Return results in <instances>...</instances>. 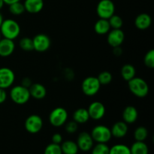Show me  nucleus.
<instances>
[{"mask_svg": "<svg viewBox=\"0 0 154 154\" xmlns=\"http://www.w3.org/2000/svg\"><path fill=\"white\" fill-rule=\"evenodd\" d=\"M0 33L5 38L14 40L20 33V26L14 20H3L0 26Z\"/></svg>", "mask_w": 154, "mask_h": 154, "instance_id": "f257e3e1", "label": "nucleus"}, {"mask_svg": "<svg viewBox=\"0 0 154 154\" xmlns=\"http://www.w3.org/2000/svg\"><path fill=\"white\" fill-rule=\"evenodd\" d=\"M128 87L131 93L138 98H144L148 95L149 86L144 79L135 77L128 81Z\"/></svg>", "mask_w": 154, "mask_h": 154, "instance_id": "f03ea898", "label": "nucleus"}, {"mask_svg": "<svg viewBox=\"0 0 154 154\" xmlns=\"http://www.w3.org/2000/svg\"><path fill=\"white\" fill-rule=\"evenodd\" d=\"M10 97L14 103L17 105H24L29 102L31 96L29 88L22 85H17L11 90Z\"/></svg>", "mask_w": 154, "mask_h": 154, "instance_id": "7ed1b4c3", "label": "nucleus"}, {"mask_svg": "<svg viewBox=\"0 0 154 154\" xmlns=\"http://www.w3.org/2000/svg\"><path fill=\"white\" fill-rule=\"evenodd\" d=\"M94 142L96 143H108L112 138L111 129L104 125L96 126L92 129L90 133Z\"/></svg>", "mask_w": 154, "mask_h": 154, "instance_id": "20e7f679", "label": "nucleus"}, {"mask_svg": "<svg viewBox=\"0 0 154 154\" xmlns=\"http://www.w3.org/2000/svg\"><path fill=\"white\" fill-rule=\"evenodd\" d=\"M101 84L97 77L90 76L86 78L81 84V90L87 96H93L99 93Z\"/></svg>", "mask_w": 154, "mask_h": 154, "instance_id": "39448f33", "label": "nucleus"}, {"mask_svg": "<svg viewBox=\"0 0 154 154\" xmlns=\"http://www.w3.org/2000/svg\"><path fill=\"white\" fill-rule=\"evenodd\" d=\"M68 120V112L63 107H57L52 110L49 115V122L54 127H61Z\"/></svg>", "mask_w": 154, "mask_h": 154, "instance_id": "423d86ee", "label": "nucleus"}, {"mask_svg": "<svg viewBox=\"0 0 154 154\" xmlns=\"http://www.w3.org/2000/svg\"><path fill=\"white\" fill-rule=\"evenodd\" d=\"M115 12V5L111 0H100L96 6V13L99 18L108 20Z\"/></svg>", "mask_w": 154, "mask_h": 154, "instance_id": "0eeeda50", "label": "nucleus"}, {"mask_svg": "<svg viewBox=\"0 0 154 154\" xmlns=\"http://www.w3.org/2000/svg\"><path fill=\"white\" fill-rule=\"evenodd\" d=\"M24 127L29 133H38L43 127V120L40 116L37 114H32L26 119Z\"/></svg>", "mask_w": 154, "mask_h": 154, "instance_id": "6e6552de", "label": "nucleus"}, {"mask_svg": "<svg viewBox=\"0 0 154 154\" xmlns=\"http://www.w3.org/2000/svg\"><path fill=\"white\" fill-rule=\"evenodd\" d=\"M33 47L35 51L43 53L48 51L51 45V41L50 38L44 33H40L32 38Z\"/></svg>", "mask_w": 154, "mask_h": 154, "instance_id": "1a4fd4ad", "label": "nucleus"}, {"mask_svg": "<svg viewBox=\"0 0 154 154\" xmlns=\"http://www.w3.org/2000/svg\"><path fill=\"white\" fill-rule=\"evenodd\" d=\"M15 81L14 72L7 67L0 68V88L7 89L13 85Z\"/></svg>", "mask_w": 154, "mask_h": 154, "instance_id": "9d476101", "label": "nucleus"}, {"mask_svg": "<svg viewBox=\"0 0 154 154\" xmlns=\"http://www.w3.org/2000/svg\"><path fill=\"white\" fill-rule=\"evenodd\" d=\"M76 143L79 150L83 152L90 151L94 145V141L91 135L87 132H82L78 135Z\"/></svg>", "mask_w": 154, "mask_h": 154, "instance_id": "9b49d317", "label": "nucleus"}, {"mask_svg": "<svg viewBox=\"0 0 154 154\" xmlns=\"http://www.w3.org/2000/svg\"><path fill=\"white\" fill-rule=\"evenodd\" d=\"M124 39L125 34L121 29H112V30L108 32L107 40L108 45L113 48L120 47L124 42Z\"/></svg>", "mask_w": 154, "mask_h": 154, "instance_id": "f8f14e48", "label": "nucleus"}, {"mask_svg": "<svg viewBox=\"0 0 154 154\" xmlns=\"http://www.w3.org/2000/svg\"><path fill=\"white\" fill-rule=\"evenodd\" d=\"M90 118L94 120H99L104 117L105 114V107L102 102H93L89 105L88 109Z\"/></svg>", "mask_w": 154, "mask_h": 154, "instance_id": "ddd939ff", "label": "nucleus"}, {"mask_svg": "<svg viewBox=\"0 0 154 154\" xmlns=\"http://www.w3.org/2000/svg\"><path fill=\"white\" fill-rule=\"evenodd\" d=\"M14 50L15 44L14 40L5 38L0 40V57H9L13 54Z\"/></svg>", "mask_w": 154, "mask_h": 154, "instance_id": "4468645a", "label": "nucleus"}, {"mask_svg": "<svg viewBox=\"0 0 154 154\" xmlns=\"http://www.w3.org/2000/svg\"><path fill=\"white\" fill-rule=\"evenodd\" d=\"M138 112L136 108L132 105H129L124 108L122 114L123 121L127 124H132L134 123L138 120Z\"/></svg>", "mask_w": 154, "mask_h": 154, "instance_id": "2eb2a0df", "label": "nucleus"}, {"mask_svg": "<svg viewBox=\"0 0 154 154\" xmlns=\"http://www.w3.org/2000/svg\"><path fill=\"white\" fill-rule=\"evenodd\" d=\"M112 137L116 138H124L128 132V125L124 121H118L114 123L111 129Z\"/></svg>", "mask_w": 154, "mask_h": 154, "instance_id": "dca6fc26", "label": "nucleus"}, {"mask_svg": "<svg viewBox=\"0 0 154 154\" xmlns=\"http://www.w3.org/2000/svg\"><path fill=\"white\" fill-rule=\"evenodd\" d=\"M30 96L35 99H42L46 96L47 90L44 85L39 83L32 84L29 87Z\"/></svg>", "mask_w": 154, "mask_h": 154, "instance_id": "f3484780", "label": "nucleus"}, {"mask_svg": "<svg viewBox=\"0 0 154 154\" xmlns=\"http://www.w3.org/2000/svg\"><path fill=\"white\" fill-rule=\"evenodd\" d=\"M26 11L30 14H38L44 8L43 0H25L23 2Z\"/></svg>", "mask_w": 154, "mask_h": 154, "instance_id": "a211bd4d", "label": "nucleus"}, {"mask_svg": "<svg viewBox=\"0 0 154 154\" xmlns=\"http://www.w3.org/2000/svg\"><path fill=\"white\" fill-rule=\"evenodd\" d=\"M152 23L151 17L146 13L138 14L135 20V25L139 30H146Z\"/></svg>", "mask_w": 154, "mask_h": 154, "instance_id": "6ab92c4d", "label": "nucleus"}, {"mask_svg": "<svg viewBox=\"0 0 154 154\" xmlns=\"http://www.w3.org/2000/svg\"><path fill=\"white\" fill-rule=\"evenodd\" d=\"M73 120L76 122L78 124H83L86 123L89 120H90V116L87 109L84 108H81L77 109L75 112L73 113Z\"/></svg>", "mask_w": 154, "mask_h": 154, "instance_id": "aec40b11", "label": "nucleus"}, {"mask_svg": "<svg viewBox=\"0 0 154 154\" xmlns=\"http://www.w3.org/2000/svg\"><path fill=\"white\" fill-rule=\"evenodd\" d=\"M111 29L109 22L106 19H102L99 18L96 22L94 25V30L98 35H105L108 34V32Z\"/></svg>", "mask_w": 154, "mask_h": 154, "instance_id": "412c9836", "label": "nucleus"}, {"mask_svg": "<svg viewBox=\"0 0 154 154\" xmlns=\"http://www.w3.org/2000/svg\"><path fill=\"white\" fill-rule=\"evenodd\" d=\"M60 147H61L63 154H78L79 151L77 143L71 140L62 142Z\"/></svg>", "mask_w": 154, "mask_h": 154, "instance_id": "4be33fe9", "label": "nucleus"}, {"mask_svg": "<svg viewBox=\"0 0 154 154\" xmlns=\"http://www.w3.org/2000/svg\"><path fill=\"white\" fill-rule=\"evenodd\" d=\"M130 148L131 154H149V148L144 141H135Z\"/></svg>", "mask_w": 154, "mask_h": 154, "instance_id": "5701e85b", "label": "nucleus"}, {"mask_svg": "<svg viewBox=\"0 0 154 154\" xmlns=\"http://www.w3.org/2000/svg\"><path fill=\"white\" fill-rule=\"evenodd\" d=\"M121 76L123 79L128 82L129 81L134 78L136 75V70L135 68L131 64H126L122 67L121 69Z\"/></svg>", "mask_w": 154, "mask_h": 154, "instance_id": "b1692460", "label": "nucleus"}, {"mask_svg": "<svg viewBox=\"0 0 154 154\" xmlns=\"http://www.w3.org/2000/svg\"><path fill=\"white\" fill-rule=\"evenodd\" d=\"M148 136V130L144 126H138L134 132V138L136 141H144Z\"/></svg>", "mask_w": 154, "mask_h": 154, "instance_id": "393cba45", "label": "nucleus"}, {"mask_svg": "<svg viewBox=\"0 0 154 154\" xmlns=\"http://www.w3.org/2000/svg\"><path fill=\"white\" fill-rule=\"evenodd\" d=\"M109 154H131L130 148L125 144H115L110 148Z\"/></svg>", "mask_w": 154, "mask_h": 154, "instance_id": "a878e982", "label": "nucleus"}, {"mask_svg": "<svg viewBox=\"0 0 154 154\" xmlns=\"http://www.w3.org/2000/svg\"><path fill=\"white\" fill-rule=\"evenodd\" d=\"M9 11L13 15H20L23 14L25 11L23 3H21L20 1L14 2L13 4L9 5Z\"/></svg>", "mask_w": 154, "mask_h": 154, "instance_id": "bb28decb", "label": "nucleus"}, {"mask_svg": "<svg viewBox=\"0 0 154 154\" xmlns=\"http://www.w3.org/2000/svg\"><path fill=\"white\" fill-rule=\"evenodd\" d=\"M110 147L105 143H97L91 149V154H109Z\"/></svg>", "mask_w": 154, "mask_h": 154, "instance_id": "cd10ccee", "label": "nucleus"}, {"mask_svg": "<svg viewBox=\"0 0 154 154\" xmlns=\"http://www.w3.org/2000/svg\"><path fill=\"white\" fill-rule=\"evenodd\" d=\"M20 48L24 51H32L34 50L32 38L28 37H24L21 38L19 42Z\"/></svg>", "mask_w": 154, "mask_h": 154, "instance_id": "c85d7f7f", "label": "nucleus"}, {"mask_svg": "<svg viewBox=\"0 0 154 154\" xmlns=\"http://www.w3.org/2000/svg\"><path fill=\"white\" fill-rule=\"evenodd\" d=\"M97 78L101 85H108L112 81L113 76L111 72L108 71H104L98 75Z\"/></svg>", "mask_w": 154, "mask_h": 154, "instance_id": "c756f323", "label": "nucleus"}, {"mask_svg": "<svg viewBox=\"0 0 154 154\" xmlns=\"http://www.w3.org/2000/svg\"><path fill=\"white\" fill-rule=\"evenodd\" d=\"M110 26L112 29H121L123 25V19L119 15L114 14L108 20Z\"/></svg>", "mask_w": 154, "mask_h": 154, "instance_id": "7c9ffc66", "label": "nucleus"}, {"mask_svg": "<svg viewBox=\"0 0 154 154\" xmlns=\"http://www.w3.org/2000/svg\"><path fill=\"white\" fill-rule=\"evenodd\" d=\"M44 154H63L60 144L51 143L45 147Z\"/></svg>", "mask_w": 154, "mask_h": 154, "instance_id": "2f4dec72", "label": "nucleus"}, {"mask_svg": "<svg viewBox=\"0 0 154 154\" xmlns=\"http://www.w3.org/2000/svg\"><path fill=\"white\" fill-rule=\"evenodd\" d=\"M144 63L147 68H150V69L154 68V51L153 49L147 51V54H145Z\"/></svg>", "mask_w": 154, "mask_h": 154, "instance_id": "473e14b6", "label": "nucleus"}, {"mask_svg": "<svg viewBox=\"0 0 154 154\" xmlns=\"http://www.w3.org/2000/svg\"><path fill=\"white\" fill-rule=\"evenodd\" d=\"M78 123L74 121V120L67 123L66 124V126H65L66 131L69 134H74L75 132H76V131L78 130Z\"/></svg>", "mask_w": 154, "mask_h": 154, "instance_id": "72a5a7b5", "label": "nucleus"}, {"mask_svg": "<svg viewBox=\"0 0 154 154\" xmlns=\"http://www.w3.org/2000/svg\"><path fill=\"white\" fill-rule=\"evenodd\" d=\"M51 140H52V143H54V144H60L63 142V136H62L61 134L55 133L53 135Z\"/></svg>", "mask_w": 154, "mask_h": 154, "instance_id": "f704fd0d", "label": "nucleus"}, {"mask_svg": "<svg viewBox=\"0 0 154 154\" xmlns=\"http://www.w3.org/2000/svg\"><path fill=\"white\" fill-rule=\"evenodd\" d=\"M7 99V93L5 89L0 88V104L4 103Z\"/></svg>", "mask_w": 154, "mask_h": 154, "instance_id": "c9c22d12", "label": "nucleus"}, {"mask_svg": "<svg viewBox=\"0 0 154 154\" xmlns=\"http://www.w3.org/2000/svg\"><path fill=\"white\" fill-rule=\"evenodd\" d=\"M31 84H32V82H31V81H30L29 78H24V79L23 80L22 84H21V85L23 86V87H27V88H29V87L31 86Z\"/></svg>", "mask_w": 154, "mask_h": 154, "instance_id": "e433bc0d", "label": "nucleus"}, {"mask_svg": "<svg viewBox=\"0 0 154 154\" xmlns=\"http://www.w3.org/2000/svg\"><path fill=\"white\" fill-rule=\"evenodd\" d=\"M4 1V3L6 5H11V4H13L14 2H20V0H3Z\"/></svg>", "mask_w": 154, "mask_h": 154, "instance_id": "4c0bfd02", "label": "nucleus"}, {"mask_svg": "<svg viewBox=\"0 0 154 154\" xmlns=\"http://www.w3.org/2000/svg\"><path fill=\"white\" fill-rule=\"evenodd\" d=\"M4 5H5L4 1H3V0H0V10L2 8L3 6H4Z\"/></svg>", "mask_w": 154, "mask_h": 154, "instance_id": "58836bf2", "label": "nucleus"}, {"mask_svg": "<svg viewBox=\"0 0 154 154\" xmlns=\"http://www.w3.org/2000/svg\"><path fill=\"white\" fill-rule=\"evenodd\" d=\"M2 21H3V17H2V14L0 13V26H1Z\"/></svg>", "mask_w": 154, "mask_h": 154, "instance_id": "ea45409f", "label": "nucleus"}, {"mask_svg": "<svg viewBox=\"0 0 154 154\" xmlns=\"http://www.w3.org/2000/svg\"><path fill=\"white\" fill-rule=\"evenodd\" d=\"M2 39V35H1V33H0V40H1Z\"/></svg>", "mask_w": 154, "mask_h": 154, "instance_id": "a19ab883", "label": "nucleus"}]
</instances>
